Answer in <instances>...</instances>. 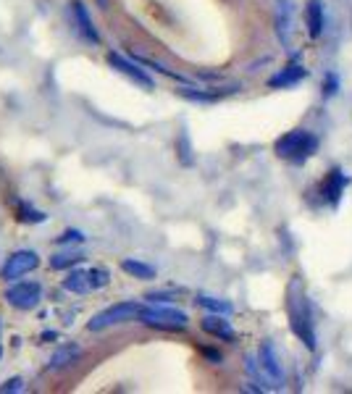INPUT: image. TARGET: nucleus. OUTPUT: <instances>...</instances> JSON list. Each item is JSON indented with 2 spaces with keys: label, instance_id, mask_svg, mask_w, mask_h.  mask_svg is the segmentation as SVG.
Listing matches in <instances>:
<instances>
[{
  "label": "nucleus",
  "instance_id": "f257e3e1",
  "mask_svg": "<svg viewBox=\"0 0 352 394\" xmlns=\"http://www.w3.org/2000/svg\"><path fill=\"white\" fill-rule=\"evenodd\" d=\"M287 307H289V321H292L294 334L302 339V344L313 350L316 347V334H313V323H310V307L308 297L302 292V284L292 281L289 292H287Z\"/></svg>",
  "mask_w": 352,
  "mask_h": 394
},
{
  "label": "nucleus",
  "instance_id": "f03ea898",
  "mask_svg": "<svg viewBox=\"0 0 352 394\" xmlns=\"http://www.w3.org/2000/svg\"><path fill=\"white\" fill-rule=\"evenodd\" d=\"M137 321L145 323L147 329H158V331H182V329L190 326V318H187L184 310L158 305V303H150L147 307H142Z\"/></svg>",
  "mask_w": 352,
  "mask_h": 394
},
{
  "label": "nucleus",
  "instance_id": "7ed1b4c3",
  "mask_svg": "<svg viewBox=\"0 0 352 394\" xmlns=\"http://www.w3.org/2000/svg\"><path fill=\"white\" fill-rule=\"evenodd\" d=\"M318 147V140L305 129H294L287 131L284 137L276 140V155L279 158H287V161L302 163L305 158H310Z\"/></svg>",
  "mask_w": 352,
  "mask_h": 394
},
{
  "label": "nucleus",
  "instance_id": "20e7f679",
  "mask_svg": "<svg viewBox=\"0 0 352 394\" xmlns=\"http://www.w3.org/2000/svg\"><path fill=\"white\" fill-rule=\"evenodd\" d=\"M140 310L142 305L137 303V300H124V303H113V305H108L105 310L100 313H95L87 323V331H105V329H111V326H121V323H129L134 321L137 316H140Z\"/></svg>",
  "mask_w": 352,
  "mask_h": 394
},
{
  "label": "nucleus",
  "instance_id": "39448f33",
  "mask_svg": "<svg viewBox=\"0 0 352 394\" xmlns=\"http://www.w3.org/2000/svg\"><path fill=\"white\" fill-rule=\"evenodd\" d=\"M6 303L16 310H34V307L43 303V284L40 281H11L8 289H6Z\"/></svg>",
  "mask_w": 352,
  "mask_h": 394
},
{
  "label": "nucleus",
  "instance_id": "423d86ee",
  "mask_svg": "<svg viewBox=\"0 0 352 394\" xmlns=\"http://www.w3.org/2000/svg\"><path fill=\"white\" fill-rule=\"evenodd\" d=\"M37 265H40V255L34 250H16L6 258L3 268H0V276H3L6 284H11V281H19L27 274H32Z\"/></svg>",
  "mask_w": 352,
  "mask_h": 394
},
{
  "label": "nucleus",
  "instance_id": "0eeeda50",
  "mask_svg": "<svg viewBox=\"0 0 352 394\" xmlns=\"http://www.w3.org/2000/svg\"><path fill=\"white\" fill-rule=\"evenodd\" d=\"M258 363H261L265 384L281 386V381H284V368H281L279 355H276V350H274L271 342H263V344H261V350H258Z\"/></svg>",
  "mask_w": 352,
  "mask_h": 394
},
{
  "label": "nucleus",
  "instance_id": "6e6552de",
  "mask_svg": "<svg viewBox=\"0 0 352 394\" xmlns=\"http://www.w3.org/2000/svg\"><path fill=\"white\" fill-rule=\"evenodd\" d=\"M108 63L121 72L124 76H129L134 85H142V87H153V79L147 76V72L142 69V63H137L134 58H126V56H121V53H108Z\"/></svg>",
  "mask_w": 352,
  "mask_h": 394
},
{
  "label": "nucleus",
  "instance_id": "1a4fd4ad",
  "mask_svg": "<svg viewBox=\"0 0 352 394\" xmlns=\"http://www.w3.org/2000/svg\"><path fill=\"white\" fill-rule=\"evenodd\" d=\"M72 16H74V21H76V30L82 34V40H87L89 45H100V32H98L92 16H89L87 11V6H85L82 0H74L72 3Z\"/></svg>",
  "mask_w": 352,
  "mask_h": 394
},
{
  "label": "nucleus",
  "instance_id": "9d476101",
  "mask_svg": "<svg viewBox=\"0 0 352 394\" xmlns=\"http://www.w3.org/2000/svg\"><path fill=\"white\" fill-rule=\"evenodd\" d=\"M200 326H203V331L210 336H216V339H221V342H234V329H232V323L226 321L221 313H213V316H206L203 321H200Z\"/></svg>",
  "mask_w": 352,
  "mask_h": 394
},
{
  "label": "nucleus",
  "instance_id": "9b49d317",
  "mask_svg": "<svg viewBox=\"0 0 352 394\" xmlns=\"http://www.w3.org/2000/svg\"><path fill=\"white\" fill-rule=\"evenodd\" d=\"M289 32H292V0H276V34L284 47H289Z\"/></svg>",
  "mask_w": 352,
  "mask_h": 394
},
{
  "label": "nucleus",
  "instance_id": "f8f14e48",
  "mask_svg": "<svg viewBox=\"0 0 352 394\" xmlns=\"http://www.w3.org/2000/svg\"><path fill=\"white\" fill-rule=\"evenodd\" d=\"M82 358V347L79 344H63V347H58V350L50 355V360H47V371H63V368H69V365H74L76 360Z\"/></svg>",
  "mask_w": 352,
  "mask_h": 394
},
{
  "label": "nucleus",
  "instance_id": "ddd939ff",
  "mask_svg": "<svg viewBox=\"0 0 352 394\" xmlns=\"http://www.w3.org/2000/svg\"><path fill=\"white\" fill-rule=\"evenodd\" d=\"M236 85L234 87H226V89H197V87H179V95L182 98H187L192 102H216L221 98H226V95H232L236 92Z\"/></svg>",
  "mask_w": 352,
  "mask_h": 394
},
{
  "label": "nucleus",
  "instance_id": "4468645a",
  "mask_svg": "<svg viewBox=\"0 0 352 394\" xmlns=\"http://www.w3.org/2000/svg\"><path fill=\"white\" fill-rule=\"evenodd\" d=\"M305 69L300 66V63H292V66H287V69H281L276 76H271L268 79V87L279 89V87H294V85H300L302 79H305Z\"/></svg>",
  "mask_w": 352,
  "mask_h": 394
},
{
  "label": "nucleus",
  "instance_id": "2eb2a0df",
  "mask_svg": "<svg viewBox=\"0 0 352 394\" xmlns=\"http://www.w3.org/2000/svg\"><path fill=\"white\" fill-rule=\"evenodd\" d=\"M344 184H347V176L342 174V171H331V174L323 179V187H321V195H323V203H337L342 190H344Z\"/></svg>",
  "mask_w": 352,
  "mask_h": 394
},
{
  "label": "nucleus",
  "instance_id": "dca6fc26",
  "mask_svg": "<svg viewBox=\"0 0 352 394\" xmlns=\"http://www.w3.org/2000/svg\"><path fill=\"white\" fill-rule=\"evenodd\" d=\"M305 24H308V34L316 40L323 32V3L321 0H308L305 6Z\"/></svg>",
  "mask_w": 352,
  "mask_h": 394
},
{
  "label": "nucleus",
  "instance_id": "f3484780",
  "mask_svg": "<svg viewBox=\"0 0 352 394\" xmlns=\"http://www.w3.org/2000/svg\"><path fill=\"white\" fill-rule=\"evenodd\" d=\"M121 271L124 274H129V276L140 278V281H153V278L158 276L155 274V268L145 261H137V258H124L121 261Z\"/></svg>",
  "mask_w": 352,
  "mask_h": 394
},
{
  "label": "nucleus",
  "instance_id": "a211bd4d",
  "mask_svg": "<svg viewBox=\"0 0 352 394\" xmlns=\"http://www.w3.org/2000/svg\"><path fill=\"white\" fill-rule=\"evenodd\" d=\"M63 284V289L72 294H87L92 292L89 289V278H87V271H79V268H72L69 274H66V278L60 281Z\"/></svg>",
  "mask_w": 352,
  "mask_h": 394
},
{
  "label": "nucleus",
  "instance_id": "6ab92c4d",
  "mask_svg": "<svg viewBox=\"0 0 352 394\" xmlns=\"http://www.w3.org/2000/svg\"><path fill=\"white\" fill-rule=\"evenodd\" d=\"M82 261H85V252H79V250H69V252L53 255V258H50V268H56V271H66V268L79 265Z\"/></svg>",
  "mask_w": 352,
  "mask_h": 394
},
{
  "label": "nucleus",
  "instance_id": "aec40b11",
  "mask_svg": "<svg viewBox=\"0 0 352 394\" xmlns=\"http://www.w3.org/2000/svg\"><path fill=\"white\" fill-rule=\"evenodd\" d=\"M200 307H206L210 313H221V316H229L232 313V303H226V300H219V297H208V294H200L197 300H195Z\"/></svg>",
  "mask_w": 352,
  "mask_h": 394
},
{
  "label": "nucleus",
  "instance_id": "412c9836",
  "mask_svg": "<svg viewBox=\"0 0 352 394\" xmlns=\"http://www.w3.org/2000/svg\"><path fill=\"white\" fill-rule=\"evenodd\" d=\"M87 278H89V289H92V292H98V289L108 287V281H111V271L103 268V265H92V268H87Z\"/></svg>",
  "mask_w": 352,
  "mask_h": 394
},
{
  "label": "nucleus",
  "instance_id": "4be33fe9",
  "mask_svg": "<svg viewBox=\"0 0 352 394\" xmlns=\"http://www.w3.org/2000/svg\"><path fill=\"white\" fill-rule=\"evenodd\" d=\"M14 205H16V219L21 221V223H43L45 221V213L34 210L32 205L27 203H14Z\"/></svg>",
  "mask_w": 352,
  "mask_h": 394
},
{
  "label": "nucleus",
  "instance_id": "5701e85b",
  "mask_svg": "<svg viewBox=\"0 0 352 394\" xmlns=\"http://www.w3.org/2000/svg\"><path fill=\"white\" fill-rule=\"evenodd\" d=\"M176 297H179L176 289H155V292L145 294L147 303H158V305H168V303H174Z\"/></svg>",
  "mask_w": 352,
  "mask_h": 394
},
{
  "label": "nucleus",
  "instance_id": "b1692460",
  "mask_svg": "<svg viewBox=\"0 0 352 394\" xmlns=\"http://www.w3.org/2000/svg\"><path fill=\"white\" fill-rule=\"evenodd\" d=\"M85 242V232L79 229H66V232L56 237V245H82Z\"/></svg>",
  "mask_w": 352,
  "mask_h": 394
},
{
  "label": "nucleus",
  "instance_id": "393cba45",
  "mask_svg": "<svg viewBox=\"0 0 352 394\" xmlns=\"http://www.w3.org/2000/svg\"><path fill=\"white\" fill-rule=\"evenodd\" d=\"M24 389H27V386H24V379H19V376H16V379H8L6 381V384H3V386H0V394H21L24 392Z\"/></svg>",
  "mask_w": 352,
  "mask_h": 394
},
{
  "label": "nucleus",
  "instance_id": "a878e982",
  "mask_svg": "<svg viewBox=\"0 0 352 394\" xmlns=\"http://www.w3.org/2000/svg\"><path fill=\"white\" fill-rule=\"evenodd\" d=\"M203 355H206V358H210L213 363H221V352H216V350H203Z\"/></svg>",
  "mask_w": 352,
  "mask_h": 394
},
{
  "label": "nucleus",
  "instance_id": "bb28decb",
  "mask_svg": "<svg viewBox=\"0 0 352 394\" xmlns=\"http://www.w3.org/2000/svg\"><path fill=\"white\" fill-rule=\"evenodd\" d=\"M0 331H3V323H0ZM0 355H3V344H0Z\"/></svg>",
  "mask_w": 352,
  "mask_h": 394
}]
</instances>
